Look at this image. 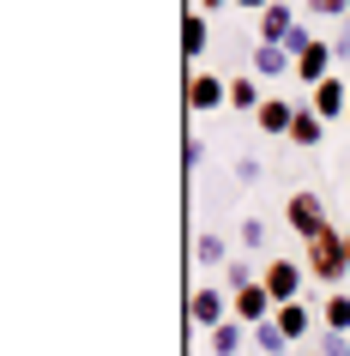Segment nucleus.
Instances as JSON below:
<instances>
[{
    "label": "nucleus",
    "mask_w": 350,
    "mask_h": 356,
    "mask_svg": "<svg viewBox=\"0 0 350 356\" xmlns=\"http://www.w3.org/2000/svg\"><path fill=\"white\" fill-rule=\"evenodd\" d=\"M302 266H308L314 284H326V290H338V284L350 278V260H344V224L320 229L314 242H302Z\"/></svg>",
    "instance_id": "1"
},
{
    "label": "nucleus",
    "mask_w": 350,
    "mask_h": 356,
    "mask_svg": "<svg viewBox=\"0 0 350 356\" xmlns=\"http://www.w3.org/2000/svg\"><path fill=\"white\" fill-rule=\"evenodd\" d=\"M284 224H290L302 242H314L320 229H332V211H326V200H320L314 188H296L290 200H284Z\"/></svg>",
    "instance_id": "2"
},
{
    "label": "nucleus",
    "mask_w": 350,
    "mask_h": 356,
    "mask_svg": "<svg viewBox=\"0 0 350 356\" xmlns=\"http://www.w3.org/2000/svg\"><path fill=\"white\" fill-rule=\"evenodd\" d=\"M260 284H266V296H272L278 308H284V302H302V290H308V266L278 254V260L260 266Z\"/></svg>",
    "instance_id": "3"
},
{
    "label": "nucleus",
    "mask_w": 350,
    "mask_h": 356,
    "mask_svg": "<svg viewBox=\"0 0 350 356\" xmlns=\"http://www.w3.org/2000/svg\"><path fill=\"white\" fill-rule=\"evenodd\" d=\"M212 109H230V79L187 67V115H212Z\"/></svg>",
    "instance_id": "4"
},
{
    "label": "nucleus",
    "mask_w": 350,
    "mask_h": 356,
    "mask_svg": "<svg viewBox=\"0 0 350 356\" xmlns=\"http://www.w3.org/2000/svg\"><path fill=\"white\" fill-rule=\"evenodd\" d=\"M187 314H193V326L218 332L223 320H230V290H223V284H200V290L187 296Z\"/></svg>",
    "instance_id": "5"
},
{
    "label": "nucleus",
    "mask_w": 350,
    "mask_h": 356,
    "mask_svg": "<svg viewBox=\"0 0 350 356\" xmlns=\"http://www.w3.org/2000/svg\"><path fill=\"white\" fill-rule=\"evenodd\" d=\"M272 314H278V302L266 296V284H254V290H241V296H230V320H241L248 332H254V326H266Z\"/></svg>",
    "instance_id": "6"
},
{
    "label": "nucleus",
    "mask_w": 350,
    "mask_h": 356,
    "mask_svg": "<svg viewBox=\"0 0 350 356\" xmlns=\"http://www.w3.org/2000/svg\"><path fill=\"white\" fill-rule=\"evenodd\" d=\"M344 109H350V85L344 79H320V85H314V115H320V121H344Z\"/></svg>",
    "instance_id": "7"
},
{
    "label": "nucleus",
    "mask_w": 350,
    "mask_h": 356,
    "mask_svg": "<svg viewBox=\"0 0 350 356\" xmlns=\"http://www.w3.org/2000/svg\"><path fill=\"white\" fill-rule=\"evenodd\" d=\"M272 320H278V332L290 338V344H302L308 332H320V314H314L308 302H284V308H278Z\"/></svg>",
    "instance_id": "8"
},
{
    "label": "nucleus",
    "mask_w": 350,
    "mask_h": 356,
    "mask_svg": "<svg viewBox=\"0 0 350 356\" xmlns=\"http://www.w3.org/2000/svg\"><path fill=\"white\" fill-rule=\"evenodd\" d=\"M332 60H338V55H332V42L314 37V49H302V55H296V79H302V85L314 91L320 79H332Z\"/></svg>",
    "instance_id": "9"
},
{
    "label": "nucleus",
    "mask_w": 350,
    "mask_h": 356,
    "mask_svg": "<svg viewBox=\"0 0 350 356\" xmlns=\"http://www.w3.org/2000/svg\"><path fill=\"white\" fill-rule=\"evenodd\" d=\"M296 73V55L290 49H278V42H254V79L266 85V79H290Z\"/></svg>",
    "instance_id": "10"
},
{
    "label": "nucleus",
    "mask_w": 350,
    "mask_h": 356,
    "mask_svg": "<svg viewBox=\"0 0 350 356\" xmlns=\"http://www.w3.org/2000/svg\"><path fill=\"white\" fill-rule=\"evenodd\" d=\"M296 24H302V19H296L290 0H272V6L260 13V42H278V49H284V37H290Z\"/></svg>",
    "instance_id": "11"
},
{
    "label": "nucleus",
    "mask_w": 350,
    "mask_h": 356,
    "mask_svg": "<svg viewBox=\"0 0 350 356\" xmlns=\"http://www.w3.org/2000/svg\"><path fill=\"white\" fill-rule=\"evenodd\" d=\"M296 109H302V103H290V97H266V103H260V115H254V127H260V133H284V139H290Z\"/></svg>",
    "instance_id": "12"
},
{
    "label": "nucleus",
    "mask_w": 350,
    "mask_h": 356,
    "mask_svg": "<svg viewBox=\"0 0 350 356\" xmlns=\"http://www.w3.org/2000/svg\"><path fill=\"white\" fill-rule=\"evenodd\" d=\"M320 133H326V121L314 115V103H302V109H296V121H290V145L314 151V145H320Z\"/></svg>",
    "instance_id": "13"
},
{
    "label": "nucleus",
    "mask_w": 350,
    "mask_h": 356,
    "mask_svg": "<svg viewBox=\"0 0 350 356\" xmlns=\"http://www.w3.org/2000/svg\"><path fill=\"white\" fill-rule=\"evenodd\" d=\"M320 326L350 338V290H326V302H320Z\"/></svg>",
    "instance_id": "14"
},
{
    "label": "nucleus",
    "mask_w": 350,
    "mask_h": 356,
    "mask_svg": "<svg viewBox=\"0 0 350 356\" xmlns=\"http://www.w3.org/2000/svg\"><path fill=\"white\" fill-rule=\"evenodd\" d=\"M260 103H266V91H260V79H254V73L230 79V109H241V115H260Z\"/></svg>",
    "instance_id": "15"
},
{
    "label": "nucleus",
    "mask_w": 350,
    "mask_h": 356,
    "mask_svg": "<svg viewBox=\"0 0 350 356\" xmlns=\"http://www.w3.org/2000/svg\"><path fill=\"white\" fill-rule=\"evenodd\" d=\"M205 42H212V24H205V13H187V19H182V55H187V60H200V55H205Z\"/></svg>",
    "instance_id": "16"
},
{
    "label": "nucleus",
    "mask_w": 350,
    "mask_h": 356,
    "mask_svg": "<svg viewBox=\"0 0 350 356\" xmlns=\"http://www.w3.org/2000/svg\"><path fill=\"white\" fill-rule=\"evenodd\" d=\"M241 338H248V326H241V320H223L218 332H205V344H212V356H236Z\"/></svg>",
    "instance_id": "17"
},
{
    "label": "nucleus",
    "mask_w": 350,
    "mask_h": 356,
    "mask_svg": "<svg viewBox=\"0 0 350 356\" xmlns=\"http://www.w3.org/2000/svg\"><path fill=\"white\" fill-rule=\"evenodd\" d=\"M193 260L200 266H230V248H223V236H212V229H205V236H193Z\"/></svg>",
    "instance_id": "18"
},
{
    "label": "nucleus",
    "mask_w": 350,
    "mask_h": 356,
    "mask_svg": "<svg viewBox=\"0 0 350 356\" xmlns=\"http://www.w3.org/2000/svg\"><path fill=\"white\" fill-rule=\"evenodd\" d=\"M254 350H260V356H290L296 344L278 332V320H266V326H254Z\"/></svg>",
    "instance_id": "19"
},
{
    "label": "nucleus",
    "mask_w": 350,
    "mask_h": 356,
    "mask_svg": "<svg viewBox=\"0 0 350 356\" xmlns=\"http://www.w3.org/2000/svg\"><path fill=\"white\" fill-rule=\"evenodd\" d=\"M254 284H260V266H248V260H230V266H223V290H230V296L254 290Z\"/></svg>",
    "instance_id": "20"
},
{
    "label": "nucleus",
    "mask_w": 350,
    "mask_h": 356,
    "mask_svg": "<svg viewBox=\"0 0 350 356\" xmlns=\"http://www.w3.org/2000/svg\"><path fill=\"white\" fill-rule=\"evenodd\" d=\"M314 350H320V356H350V338H344V332H326V326H320V332H314Z\"/></svg>",
    "instance_id": "21"
},
{
    "label": "nucleus",
    "mask_w": 350,
    "mask_h": 356,
    "mask_svg": "<svg viewBox=\"0 0 350 356\" xmlns=\"http://www.w3.org/2000/svg\"><path fill=\"white\" fill-rule=\"evenodd\" d=\"M302 13H308V19H344L350 0H302Z\"/></svg>",
    "instance_id": "22"
},
{
    "label": "nucleus",
    "mask_w": 350,
    "mask_h": 356,
    "mask_svg": "<svg viewBox=\"0 0 350 356\" xmlns=\"http://www.w3.org/2000/svg\"><path fill=\"white\" fill-rule=\"evenodd\" d=\"M241 248H248V254H260V248H266V224H260V218H241Z\"/></svg>",
    "instance_id": "23"
},
{
    "label": "nucleus",
    "mask_w": 350,
    "mask_h": 356,
    "mask_svg": "<svg viewBox=\"0 0 350 356\" xmlns=\"http://www.w3.org/2000/svg\"><path fill=\"white\" fill-rule=\"evenodd\" d=\"M223 6H236V0H193V13H205V19H212V13H223Z\"/></svg>",
    "instance_id": "24"
},
{
    "label": "nucleus",
    "mask_w": 350,
    "mask_h": 356,
    "mask_svg": "<svg viewBox=\"0 0 350 356\" xmlns=\"http://www.w3.org/2000/svg\"><path fill=\"white\" fill-rule=\"evenodd\" d=\"M332 55H338V60H350V31H338V37H332Z\"/></svg>",
    "instance_id": "25"
},
{
    "label": "nucleus",
    "mask_w": 350,
    "mask_h": 356,
    "mask_svg": "<svg viewBox=\"0 0 350 356\" xmlns=\"http://www.w3.org/2000/svg\"><path fill=\"white\" fill-rule=\"evenodd\" d=\"M236 6H248V13H254V19H260V13H266V6H272V0H236Z\"/></svg>",
    "instance_id": "26"
},
{
    "label": "nucleus",
    "mask_w": 350,
    "mask_h": 356,
    "mask_svg": "<svg viewBox=\"0 0 350 356\" xmlns=\"http://www.w3.org/2000/svg\"><path fill=\"white\" fill-rule=\"evenodd\" d=\"M344 260H350V224H344Z\"/></svg>",
    "instance_id": "27"
},
{
    "label": "nucleus",
    "mask_w": 350,
    "mask_h": 356,
    "mask_svg": "<svg viewBox=\"0 0 350 356\" xmlns=\"http://www.w3.org/2000/svg\"><path fill=\"white\" fill-rule=\"evenodd\" d=\"M302 356H320V350H302Z\"/></svg>",
    "instance_id": "28"
},
{
    "label": "nucleus",
    "mask_w": 350,
    "mask_h": 356,
    "mask_svg": "<svg viewBox=\"0 0 350 356\" xmlns=\"http://www.w3.org/2000/svg\"><path fill=\"white\" fill-rule=\"evenodd\" d=\"M344 181H350V163H344Z\"/></svg>",
    "instance_id": "29"
},
{
    "label": "nucleus",
    "mask_w": 350,
    "mask_h": 356,
    "mask_svg": "<svg viewBox=\"0 0 350 356\" xmlns=\"http://www.w3.org/2000/svg\"><path fill=\"white\" fill-rule=\"evenodd\" d=\"M344 127H350V109H344Z\"/></svg>",
    "instance_id": "30"
}]
</instances>
